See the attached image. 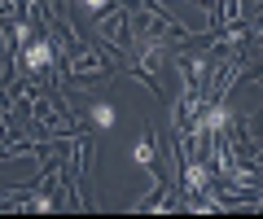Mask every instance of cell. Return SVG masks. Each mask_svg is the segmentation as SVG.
<instances>
[{
    "label": "cell",
    "instance_id": "obj_1",
    "mask_svg": "<svg viewBox=\"0 0 263 219\" xmlns=\"http://www.w3.org/2000/svg\"><path fill=\"white\" fill-rule=\"evenodd\" d=\"M132 158H136V162H141V167H145V171H154V167H158V136H145V141L141 145H136V153H132Z\"/></svg>",
    "mask_w": 263,
    "mask_h": 219
},
{
    "label": "cell",
    "instance_id": "obj_2",
    "mask_svg": "<svg viewBox=\"0 0 263 219\" xmlns=\"http://www.w3.org/2000/svg\"><path fill=\"white\" fill-rule=\"evenodd\" d=\"M92 123H97V127H114V110H110L105 101L92 105Z\"/></svg>",
    "mask_w": 263,
    "mask_h": 219
}]
</instances>
